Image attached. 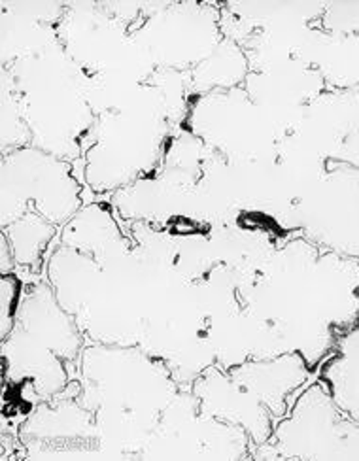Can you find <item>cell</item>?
Listing matches in <instances>:
<instances>
[{
	"label": "cell",
	"instance_id": "cell-1",
	"mask_svg": "<svg viewBox=\"0 0 359 461\" xmlns=\"http://www.w3.org/2000/svg\"><path fill=\"white\" fill-rule=\"evenodd\" d=\"M80 375L78 401L94 414L103 440L118 445L154 435L180 393L166 363L139 346H85Z\"/></svg>",
	"mask_w": 359,
	"mask_h": 461
},
{
	"label": "cell",
	"instance_id": "cell-2",
	"mask_svg": "<svg viewBox=\"0 0 359 461\" xmlns=\"http://www.w3.org/2000/svg\"><path fill=\"white\" fill-rule=\"evenodd\" d=\"M257 459H359V421L346 416L319 378L276 420L267 443L256 448Z\"/></svg>",
	"mask_w": 359,
	"mask_h": 461
},
{
	"label": "cell",
	"instance_id": "cell-3",
	"mask_svg": "<svg viewBox=\"0 0 359 461\" xmlns=\"http://www.w3.org/2000/svg\"><path fill=\"white\" fill-rule=\"evenodd\" d=\"M82 208V184L72 163L51 153L25 146L3 156L0 225L36 210L49 223L63 227Z\"/></svg>",
	"mask_w": 359,
	"mask_h": 461
},
{
	"label": "cell",
	"instance_id": "cell-4",
	"mask_svg": "<svg viewBox=\"0 0 359 461\" xmlns=\"http://www.w3.org/2000/svg\"><path fill=\"white\" fill-rule=\"evenodd\" d=\"M292 229L316 246L359 261V168L329 163L302 191Z\"/></svg>",
	"mask_w": 359,
	"mask_h": 461
},
{
	"label": "cell",
	"instance_id": "cell-5",
	"mask_svg": "<svg viewBox=\"0 0 359 461\" xmlns=\"http://www.w3.org/2000/svg\"><path fill=\"white\" fill-rule=\"evenodd\" d=\"M151 63L168 70L197 67L221 44V10L216 5H163L139 32H130Z\"/></svg>",
	"mask_w": 359,
	"mask_h": 461
},
{
	"label": "cell",
	"instance_id": "cell-6",
	"mask_svg": "<svg viewBox=\"0 0 359 461\" xmlns=\"http://www.w3.org/2000/svg\"><path fill=\"white\" fill-rule=\"evenodd\" d=\"M192 393L199 401L201 416L242 428L256 448L271 438L274 429L273 414L218 365L208 367L193 380Z\"/></svg>",
	"mask_w": 359,
	"mask_h": 461
},
{
	"label": "cell",
	"instance_id": "cell-7",
	"mask_svg": "<svg viewBox=\"0 0 359 461\" xmlns=\"http://www.w3.org/2000/svg\"><path fill=\"white\" fill-rule=\"evenodd\" d=\"M238 386L256 397L274 420L288 414L292 395L305 386L312 371L299 354L246 359L227 369Z\"/></svg>",
	"mask_w": 359,
	"mask_h": 461
},
{
	"label": "cell",
	"instance_id": "cell-8",
	"mask_svg": "<svg viewBox=\"0 0 359 461\" xmlns=\"http://www.w3.org/2000/svg\"><path fill=\"white\" fill-rule=\"evenodd\" d=\"M19 437L25 445H42V452H59L68 443H93L99 437V429L94 414L74 397L59 402L46 401L27 418Z\"/></svg>",
	"mask_w": 359,
	"mask_h": 461
},
{
	"label": "cell",
	"instance_id": "cell-9",
	"mask_svg": "<svg viewBox=\"0 0 359 461\" xmlns=\"http://www.w3.org/2000/svg\"><path fill=\"white\" fill-rule=\"evenodd\" d=\"M61 244L78 249L97 259L103 267L130 254V244L121 235L116 218L103 203L82 206L76 216L63 225Z\"/></svg>",
	"mask_w": 359,
	"mask_h": 461
},
{
	"label": "cell",
	"instance_id": "cell-10",
	"mask_svg": "<svg viewBox=\"0 0 359 461\" xmlns=\"http://www.w3.org/2000/svg\"><path fill=\"white\" fill-rule=\"evenodd\" d=\"M318 378L338 409L359 421V323L337 340L333 352L318 367Z\"/></svg>",
	"mask_w": 359,
	"mask_h": 461
},
{
	"label": "cell",
	"instance_id": "cell-11",
	"mask_svg": "<svg viewBox=\"0 0 359 461\" xmlns=\"http://www.w3.org/2000/svg\"><path fill=\"white\" fill-rule=\"evenodd\" d=\"M250 74V59L238 42L223 38L212 55L197 65L192 72L195 95L211 93L216 89L238 87Z\"/></svg>",
	"mask_w": 359,
	"mask_h": 461
},
{
	"label": "cell",
	"instance_id": "cell-12",
	"mask_svg": "<svg viewBox=\"0 0 359 461\" xmlns=\"http://www.w3.org/2000/svg\"><path fill=\"white\" fill-rule=\"evenodd\" d=\"M3 235L8 239L13 259L19 267L38 268L51 239L57 235V225L49 223L36 210H27L8 227H3Z\"/></svg>",
	"mask_w": 359,
	"mask_h": 461
},
{
	"label": "cell",
	"instance_id": "cell-13",
	"mask_svg": "<svg viewBox=\"0 0 359 461\" xmlns=\"http://www.w3.org/2000/svg\"><path fill=\"white\" fill-rule=\"evenodd\" d=\"M23 299V284L17 278L15 273L0 275V339H6L15 328L17 311Z\"/></svg>",
	"mask_w": 359,
	"mask_h": 461
},
{
	"label": "cell",
	"instance_id": "cell-14",
	"mask_svg": "<svg viewBox=\"0 0 359 461\" xmlns=\"http://www.w3.org/2000/svg\"><path fill=\"white\" fill-rule=\"evenodd\" d=\"M15 265L17 263L13 259L8 239L4 235H0V275H12Z\"/></svg>",
	"mask_w": 359,
	"mask_h": 461
}]
</instances>
